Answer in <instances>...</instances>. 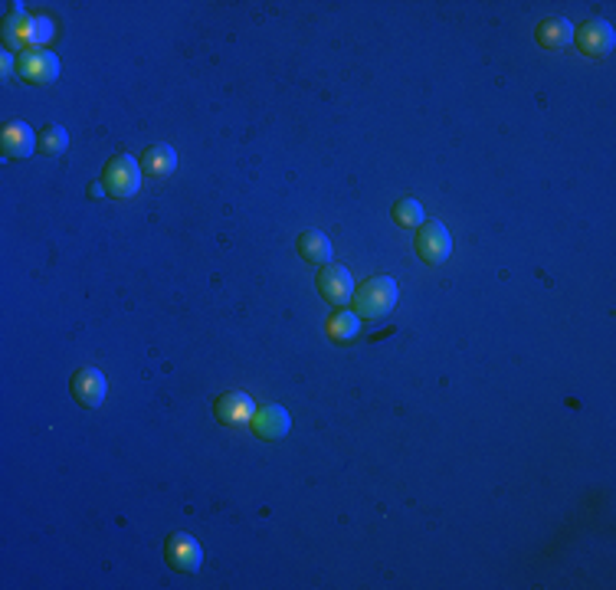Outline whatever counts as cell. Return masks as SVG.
Here are the masks:
<instances>
[{"label":"cell","mask_w":616,"mask_h":590,"mask_svg":"<svg viewBox=\"0 0 616 590\" xmlns=\"http://www.w3.org/2000/svg\"><path fill=\"white\" fill-rule=\"evenodd\" d=\"M299 253H302L305 263H318V266H328L332 259V243L325 237L322 230H305L299 237Z\"/></svg>","instance_id":"14"},{"label":"cell","mask_w":616,"mask_h":590,"mask_svg":"<svg viewBox=\"0 0 616 590\" xmlns=\"http://www.w3.org/2000/svg\"><path fill=\"white\" fill-rule=\"evenodd\" d=\"M10 73H13V56L4 53V79H10Z\"/></svg>","instance_id":"20"},{"label":"cell","mask_w":616,"mask_h":590,"mask_svg":"<svg viewBox=\"0 0 616 590\" xmlns=\"http://www.w3.org/2000/svg\"><path fill=\"white\" fill-rule=\"evenodd\" d=\"M102 187L105 194L125 200V197H134L138 187H142V168L128 158V154H118L112 161L105 164V174H102Z\"/></svg>","instance_id":"2"},{"label":"cell","mask_w":616,"mask_h":590,"mask_svg":"<svg viewBox=\"0 0 616 590\" xmlns=\"http://www.w3.org/2000/svg\"><path fill=\"white\" fill-rule=\"evenodd\" d=\"M534 37H538V43L544 49H560V47H568L570 39H574V27H570L564 17H548V20H541V23H538Z\"/></svg>","instance_id":"12"},{"label":"cell","mask_w":616,"mask_h":590,"mask_svg":"<svg viewBox=\"0 0 616 590\" xmlns=\"http://www.w3.org/2000/svg\"><path fill=\"white\" fill-rule=\"evenodd\" d=\"M0 138H4V152L10 158H30V154L37 152V134L30 132L27 122H10Z\"/></svg>","instance_id":"11"},{"label":"cell","mask_w":616,"mask_h":590,"mask_svg":"<svg viewBox=\"0 0 616 590\" xmlns=\"http://www.w3.org/2000/svg\"><path fill=\"white\" fill-rule=\"evenodd\" d=\"M253 413H256V403H253L249 394L230 391L223 397H217V420L227 423V427H243V423L253 420Z\"/></svg>","instance_id":"10"},{"label":"cell","mask_w":616,"mask_h":590,"mask_svg":"<svg viewBox=\"0 0 616 590\" xmlns=\"http://www.w3.org/2000/svg\"><path fill=\"white\" fill-rule=\"evenodd\" d=\"M417 253H420V259H423V263H429V266H439V263H446V259H449V253H453V237H449V230H446L439 220L420 223Z\"/></svg>","instance_id":"3"},{"label":"cell","mask_w":616,"mask_h":590,"mask_svg":"<svg viewBox=\"0 0 616 590\" xmlns=\"http://www.w3.org/2000/svg\"><path fill=\"white\" fill-rule=\"evenodd\" d=\"M142 168H144V174H152V178H168V174L178 168V154H174L171 144H152V148L142 154Z\"/></svg>","instance_id":"13"},{"label":"cell","mask_w":616,"mask_h":590,"mask_svg":"<svg viewBox=\"0 0 616 590\" xmlns=\"http://www.w3.org/2000/svg\"><path fill=\"white\" fill-rule=\"evenodd\" d=\"M360 328V318L354 312H338L328 318V338L332 342H351Z\"/></svg>","instance_id":"16"},{"label":"cell","mask_w":616,"mask_h":590,"mask_svg":"<svg viewBox=\"0 0 616 590\" xmlns=\"http://www.w3.org/2000/svg\"><path fill=\"white\" fill-rule=\"evenodd\" d=\"M66 144H69V134H66V128H63V125H47V128L39 132V138H37V148L43 154H49V158H56V154L66 152Z\"/></svg>","instance_id":"17"},{"label":"cell","mask_w":616,"mask_h":590,"mask_svg":"<svg viewBox=\"0 0 616 590\" xmlns=\"http://www.w3.org/2000/svg\"><path fill=\"white\" fill-rule=\"evenodd\" d=\"M102 194H105V187H102V184H99V181L89 184V197H102Z\"/></svg>","instance_id":"21"},{"label":"cell","mask_w":616,"mask_h":590,"mask_svg":"<svg viewBox=\"0 0 616 590\" xmlns=\"http://www.w3.org/2000/svg\"><path fill=\"white\" fill-rule=\"evenodd\" d=\"M318 292L325 302L332 305H348L354 299V279L344 266H325L318 273Z\"/></svg>","instance_id":"8"},{"label":"cell","mask_w":616,"mask_h":590,"mask_svg":"<svg viewBox=\"0 0 616 590\" xmlns=\"http://www.w3.org/2000/svg\"><path fill=\"white\" fill-rule=\"evenodd\" d=\"M397 305V282L390 276H374L368 279L360 292H354V308H358V318H368V322H377L384 315L394 312Z\"/></svg>","instance_id":"1"},{"label":"cell","mask_w":616,"mask_h":590,"mask_svg":"<svg viewBox=\"0 0 616 590\" xmlns=\"http://www.w3.org/2000/svg\"><path fill=\"white\" fill-rule=\"evenodd\" d=\"M69 391H73V397H76L79 407H86V410L102 407V400H105V374L99 371V368H82V371L73 374V381H69Z\"/></svg>","instance_id":"7"},{"label":"cell","mask_w":616,"mask_h":590,"mask_svg":"<svg viewBox=\"0 0 616 590\" xmlns=\"http://www.w3.org/2000/svg\"><path fill=\"white\" fill-rule=\"evenodd\" d=\"M164 554H168V564H171L174 571H184V574L200 571V564H204V548L197 544V538H190V534H184V532L168 538Z\"/></svg>","instance_id":"6"},{"label":"cell","mask_w":616,"mask_h":590,"mask_svg":"<svg viewBox=\"0 0 616 590\" xmlns=\"http://www.w3.org/2000/svg\"><path fill=\"white\" fill-rule=\"evenodd\" d=\"M17 73L23 82H33V86H53L59 79V59L47 49H33V53H23L17 59Z\"/></svg>","instance_id":"4"},{"label":"cell","mask_w":616,"mask_h":590,"mask_svg":"<svg viewBox=\"0 0 616 590\" xmlns=\"http://www.w3.org/2000/svg\"><path fill=\"white\" fill-rule=\"evenodd\" d=\"M574 39H577V47L584 56H594V59H603L613 53V27H610L607 20H587V23H580L577 30H574Z\"/></svg>","instance_id":"5"},{"label":"cell","mask_w":616,"mask_h":590,"mask_svg":"<svg viewBox=\"0 0 616 590\" xmlns=\"http://www.w3.org/2000/svg\"><path fill=\"white\" fill-rule=\"evenodd\" d=\"M30 33H33V17H27L23 10H13L7 17V23H4V43H7V49H27Z\"/></svg>","instance_id":"15"},{"label":"cell","mask_w":616,"mask_h":590,"mask_svg":"<svg viewBox=\"0 0 616 590\" xmlns=\"http://www.w3.org/2000/svg\"><path fill=\"white\" fill-rule=\"evenodd\" d=\"M53 39V23H49L47 17H33V33H30V49L43 47V43H49Z\"/></svg>","instance_id":"19"},{"label":"cell","mask_w":616,"mask_h":590,"mask_svg":"<svg viewBox=\"0 0 616 590\" xmlns=\"http://www.w3.org/2000/svg\"><path fill=\"white\" fill-rule=\"evenodd\" d=\"M394 220H397L403 230H413L423 223V207H420V200L407 197V200H400L397 207H394Z\"/></svg>","instance_id":"18"},{"label":"cell","mask_w":616,"mask_h":590,"mask_svg":"<svg viewBox=\"0 0 616 590\" xmlns=\"http://www.w3.org/2000/svg\"><path fill=\"white\" fill-rule=\"evenodd\" d=\"M289 427H292V420H289V413L279 403H263L253 413V420H249V429L263 439H285L289 437Z\"/></svg>","instance_id":"9"}]
</instances>
